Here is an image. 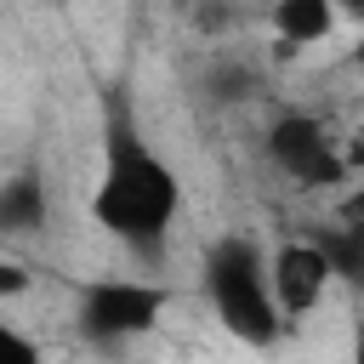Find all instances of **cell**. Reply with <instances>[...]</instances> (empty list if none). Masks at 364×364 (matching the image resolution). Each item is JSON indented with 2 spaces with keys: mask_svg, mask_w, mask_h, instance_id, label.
<instances>
[{
  "mask_svg": "<svg viewBox=\"0 0 364 364\" xmlns=\"http://www.w3.org/2000/svg\"><path fill=\"white\" fill-rule=\"evenodd\" d=\"M205 301L216 313V324L228 336H239L245 347H273L279 330H284V313L273 307V290H267V256L250 233H222L210 239L205 250Z\"/></svg>",
  "mask_w": 364,
  "mask_h": 364,
  "instance_id": "7a4b0ae2",
  "label": "cell"
},
{
  "mask_svg": "<svg viewBox=\"0 0 364 364\" xmlns=\"http://www.w3.org/2000/svg\"><path fill=\"white\" fill-rule=\"evenodd\" d=\"M267 290H273V307H279L284 318L313 313V307L324 301V290H330V262H324V250H318L313 239H284V245L273 250V262H267Z\"/></svg>",
  "mask_w": 364,
  "mask_h": 364,
  "instance_id": "5b68a950",
  "label": "cell"
},
{
  "mask_svg": "<svg viewBox=\"0 0 364 364\" xmlns=\"http://www.w3.org/2000/svg\"><path fill=\"white\" fill-rule=\"evenodd\" d=\"M28 284H34V273H28V267L0 262V296H28Z\"/></svg>",
  "mask_w": 364,
  "mask_h": 364,
  "instance_id": "7c38bea8",
  "label": "cell"
},
{
  "mask_svg": "<svg viewBox=\"0 0 364 364\" xmlns=\"http://www.w3.org/2000/svg\"><path fill=\"white\" fill-rule=\"evenodd\" d=\"M171 290L154 279H91L80 290V336L97 347H119L131 336H148L165 313Z\"/></svg>",
  "mask_w": 364,
  "mask_h": 364,
  "instance_id": "3957f363",
  "label": "cell"
},
{
  "mask_svg": "<svg viewBox=\"0 0 364 364\" xmlns=\"http://www.w3.org/2000/svg\"><path fill=\"white\" fill-rule=\"evenodd\" d=\"M0 364H40V347H34L23 330L0 324Z\"/></svg>",
  "mask_w": 364,
  "mask_h": 364,
  "instance_id": "30bf717a",
  "label": "cell"
},
{
  "mask_svg": "<svg viewBox=\"0 0 364 364\" xmlns=\"http://www.w3.org/2000/svg\"><path fill=\"white\" fill-rule=\"evenodd\" d=\"M336 11H347L353 23H364V0H336Z\"/></svg>",
  "mask_w": 364,
  "mask_h": 364,
  "instance_id": "4fadbf2b",
  "label": "cell"
},
{
  "mask_svg": "<svg viewBox=\"0 0 364 364\" xmlns=\"http://www.w3.org/2000/svg\"><path fill=\"white\" fill-rule=\"evenodd\" d=\"M353 364H364V318H358V330H353Z\"/></svg>",
  "mask_w": 364,
  "mask_h": 364,
  "instance_id": "5bb4252c",
  "label": "cell"
},
{
  "mask_svg": "<svg viewBox=\"0 0 364 364\" xmlns=\"http://www.w3.org/2000/svg\"><path fill=\"white\" fill-rule=\"evenodd\" d=\"M336 0H273V34L296 51V46H318L336 28Z\"/></svg>",
  "mask_w": 364,
  "mask_h": 364,
  "instance_id": "52a82bcc",
  "label": "cell"
},
{
  "mask_svg": "<svg viewBox=\"0 0 364 364\" xmlns=\"http://www.w3.org/2000/svg\"><path fill=\"white\" fill-rule=\"evenodd\" d=\"M313 245L324 250L330 262V279H347V284H364V233H347V228H318Z\"/></svg>",
  "mask_w": 364,
  "mask_h": 364,
  "instance_id": "ba28073f",
  "label": "cell"
},
{
  "mask_svg": "<svg viewBox=\"0 0 364 364\" xmlns=\"http://www.w3.org/2000/svg\"><path fill=\"white\" fill-rule=\"evenodd\" d=\"M353 63H358V68H364V34H358V46H353Z\"/></svg>",
  "mask_w": 364,
  "mask_h": 364,
  "instance_id": "9a60e30c",
  "label": "cell"
},
{
  "mask_svg": "<svg viewBox=\"0 0 364 364\" xmlns=\"http://www.w3.org/2000/svg\"><path fill=\"white\" fill-rule=\"evenodd\" d=\"M267 159L301 182V188H330V182H347V159L330 148V131L313 119V114H279L262 136Z\"/></svg>",
  "mask_w": 364,
  "mask_h": 364,
  "instance_id": "277c9868",
  "label": "cell"
},
{
  "mask_svg": "<svg viewBox=\"0 0 364 364\" xmlns=\"http://www.w3.org/2000/svg\"><path fill=\"white\" fill-rule=\"evenodd\" d=\"M250 91H256V74H250V68H239V63L210 74V97H216V102H245Z\"/></svg>",
  "mask_w": 364,
  "mask_h": 364,
  "instance_id": "9c48e42d",
  "label": "cell"
},
{
  "mask_svg": "<svg viewBox=\"0 0 364 364\" xmlns=\"http://www.w3.org/2000/svg\"><path fill=\"white\" fill-rule=\"evenodd\" d=\"M182 210V182L176 171L154 154V142L136 125V108L125 97V85L102 91V182L91 193V216L97 228L136 250L142 262L165 256V233Z\"/></svg>",
  "mask_w": 364,
  "mask_h": 364,
  "instance_id": "6da1fadb",
  "label": "cell"
},
{
  "mask_svg": "<svg viewBox=\"0 0 364 364\" xmlns=\"http://www.w3.org/2000/svg\"><path fill=\"white\" fill-rule=\"evenodd\" d=\"M46 210H51V199H46V176L34 165H23V171H11L0 182V239L40 233L46 228Z\"/></svg>",
  "mask_w": 364,
  "mask_h": 364,
  "instance_id": "8992f818",
  "label": "cell"
},
{
  "mask_svg": "<svg viewBox=\"0 0 364 364\" xmlns=\"http://www.w3.org/2000/svg\"><path fill=\"white\" fill-rule=\"evenodd\" d=\"M336 228H347V233H364V188L341 193V205H336Z\"/></svg>",
  "mask_w": 364,
  "mask_h": 364,
  "instance_id": "8fae6325",
  "label": "cell"
}]
</instances>
